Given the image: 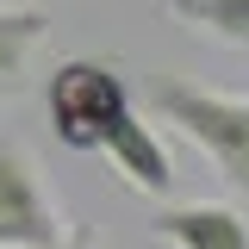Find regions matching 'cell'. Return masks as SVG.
Here are the masks:
<instances>
[{"instance_id": "1", "label": "cell", "mask_w": 249, "mask_h": 249, "mask_svg": "<svg viewBox=\"0 0 249 249\" xmlns=\"http://www.w3.org/2000/svg\"><path fill=\"white\" fill-rule=\"evenodd\" d=\"M150 112L162 124H175L237 193H249V93H218L199 81L162 75L150 88Z\"/></svg>"}, {"instance_id": "2", "label": "cell", "mask_w": 249, "mask_h": 249, "mask_svg": "<svg viewBox=\"0 0 249 249\" xmlns=\"http://www.w3.org/2000/svg\"><path fill=\"white\" fill-rule=\"evenodd\" d=\"M124 112H131V88H124L119 69L100 62V56H75L44 81V119L56 131V143L75 150V156H100L106 131Z\"/></svg>"}, {"instance_id": "3", "label": "cell", "mask_w": 249, "mask_h": 249, "mask_svg": "<svg viewBox=\"0 0 249 249\" xmlns=\"http://www.w3.org/2000/svg\"><path fill=\"white\" fill-rule=\"evenodd\" d=\"M62 237H69V218L50 199L37 162L0 143V249H50Z\"/></svg>"}, {"instance_id": "4", "label": "cell", "mask_w": 249, "mask_h": 249, "mask_svg": "<svg viewBox=\"0 0 249 249\" xmlns=\"http://www.w3.org/2000/svg\"><path fill=\"white\" fill-rule=\"evenodd\" d=\"M100 156L112 162V175H119L131 193H150V199H168V193H175V162H168L162 137H156V124L143 119L137 106H131V112L106 131Z\"/></svg>"}, {"instance_id": "5", "label": "cell", "mask_w": 249, "mask_h": 249, "mask_svg": "<svg viewBox=\"0 0 249 249\" xmlns=\"http://www.w3.org/2000/svg\"><path fill=\"white\" fill-rule=\"evenodd\" d=\"M150 231L168 249H249V218L237 206H212V199L168 206V212H156Z\"/></svg>"}, {"instance_id": "6", "label": "cell", "mask_w": 249, "mask_h": 249, "mask_svg": "<svg viewBox=\"0 0 249 249\" xmlns=\"http://www.w3.org/2000/svg\"><path fill=\"white\" fill-rule=\"evenodd\" d=\"M44 37H50V13L44 6H0V100L25 81Z\"/></svg>"}, {"instance_id": "7", "label": "cell", "mask_w": 249, "mask_h": 249, "mask_svg": "<svg viewBox=\"0 0 249 249\" xmlns=\"http://www.w3.org/2000/svg\"><path fill=\"white\" fill-rule=\"evenodd\" d=\"M168 6H175V19L199 25L206 37L249 50V0H168Z\"/></svg>"}, {"instance_id": "8", "label": "cell", "mask_w": 249, "mask_h": 249, "mask_svg": "<svg viewBox=\"0 0 249 249\" xmlns=\"http://www.w3.org/2000/svg\"><path fill=\"white\" fill-rule=\"evenodd\" d=\"M50 249H106V243H100V237H75V231H69V237H62V243H50Z\"/></svg>"}]
</instances>
